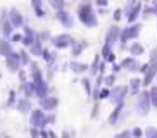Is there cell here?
Instances as JSON below:
<instances>
[{
  "label": "cell",
  "mask_w": 157,
  "mask_h": 138,
  "mask_svg": "<svg viewBox=\"0 0 157 138\" xmlns=\"http://www.w3.org/2000/svg\"><path fill=\"white\" fill-rule=\"evenodd\" d=\"M150 105L152 104H150V95H148V92H142L138 95V100H136V112L140 116H147Z\"/></svg>",
  "instance_id": "cell-4"
},
{
  "label": "cell",
  "mask_w": 157,
  "mask_h": 138,
  "mask_svg": "<svg viewBox=\"0 0 157 138\" xmlns=\"http://www.w3.org/2000/svg\"><path fill=\"white\" fill-rule=\"evenodd\" d=\"M111 95V90L109 88H100V92H98V100H104L107 97Z\"/></svg>",
  "instance_id": "cell-28"
},
{
  "label": "cell",
  "mask_w": 157,
  "mask_h": 138,
  "mask_svg": "<svg viewBox=\"0 0 157 138\" xmlns=\"http://www.w3.org/2000/svg\"><path fill=\"white\" fill-rule=\"evenodd\" d=\"M50 5H52V9L62 10L66 7V0H50Z\"/></svg>",
  "instance_id": "cell-23"
},
{
  "label": "cell",
  "mask_w": 157,
  "mask_h": 138,
  "mask_svg": "<svg viewBox=\"0 0 157 138\" xmlns=\"http://www.w3.org/2000/svg\"><path fill=\"white\" fill-rule=\"evenodd\" d=\"M81 85H83V88L86 90L88 95H92V81H90L88 78H83L81 79Z\"/></svg>",
  "instance_id": "cell-27"
},
{
  "label": "cell",
  "mask_w": 157,
  "mask_h": 138,
  "mask_svg": "<svg viewBox=\"0 0 157 138\" xmlns=\"http://www.w3.org/2000/svg\"><path fill=\"white\" fill-rule=\"evenodd\" d=\"M86 45H88L86 41H81V43H78V41H76V43L73 45V55H74V57L81 54V52H83V48H85Z\"/></svg>",
  "instance_id": "cell-22"
},
{
  "label": "cell",
  "mask_w": 157,
  "mask_h": 138,
  "mask_svg": "<svg viewBox=\"0 0 157 138\" xmlns=\"http://www.w3.org/2000/svg\"><path fill=\"white\" fill-rule=\"evenodd\" d=\"M5 66L10 73H17L21 69V60H19V54L17 52H10L7 57H5Z\"/></svg>",
  "instance_id": "cell-5"
},
{
  "label": "cell",
  "mask_w": 157,
  "mask_h": 138,
  "mask_svg": "<svg viewBox=\"0 0 157 138\" xmlns=\"http://www.w3.org/2000/svg\"><path fill=\"white\" fill-rule=\"evenodd\" d=\"M48 116L45 114V110L42 109H33L31 110V116H29V124L31 128H38V129H43L48 124Z\"/></svg>",
  "instance_id": "cell-2"
},
{
  "label": "cell",
  "mask_w": 157,
  "mask_h": 138,
  "mask_svg": "<svg viewBox=\"0 0 157 138\" xmlns=\"http://www.w3.org/2000/svg\"><path fill=\"white\" fill-rule=\"evenodd\" d=\"M121 17H123V10H121V9H116V10H114V21H121Z\"/></svg>",
  "instance_id": "cell-35"
},
{
  "label": "cell",
  "mask_w": 157,
  "mask_h": 138,
  "mask_svg": "<svg viewBox=\"0 0 157 138\" xmlns=\"http://www.w3.org/2000/svg\"><path fill=\"white\" fill-rule=\"evenodd\" d=\"M69 67H71V71H73V73L81 74V73H85V71L88 69V66H86V64H83V62H71Z\"/></svg>",
  "instance_id": "cell-17"
},
{
  "label": "cell",
  "mask_w": 157,
  "mask_h": 138,
  "mask_svg": "<svg viewBox=\"0 0 157 138\" xmlns=\"http://www.w3.org/2000/svg\"><path fill=\"white\" fill-rule=\"evenodd\" d=\"M128 92H129V88L128 86H124V85H123V86H114L111 90V100L114 102V104H121V102L124 100V97L128 95Z\"/></svg>",
  "instance_id": "cell-6"
},
{
  "label": "cell",
  "mask_w": 157,
  "mask_h": 138,
  "mask_svg": "<svg viewBox=\"0 0 157 138\" xmlns=\"http://www.w3.org/2000/svg\"><path fill=\"white\" fill-rule=\"evenodd\" d=\"M150 66H155L157 67V48L152 50V55H150Z\"/></svg>",
  "instance_id": "cell-32"
},
{
  "label": "cell",
  "mask_w": 157,
  "mask_h": 138,
  "mask_svg": "<svg viewBox=\"0 0 157 138\" xmlns=\"http://www.w3.org/2000/svg\"><path fill=\"white\" fill-rule=\"evenodd\" d=\"M50 41H52V45L56 47V48H69V47H73L74 43H76L74 38L71 36V35H66V33L57 35V36H52Z\"/></svg>",
  "instance_id": "cell-3"
},
{
  "label": "cell",
  "mask_w": 157,
  "mask_h": 138,
  "mask_svg": "<svg viewBox=\"0 0 157 138\" xmlns=\"http://www.w3.org/2000/svg\"><path fill=\"white\" fill-rule=\"evenodd\" d=\"M48 138H59V136H57V133L54 129H48Z\"/></svg>",
  "instance_id": "cell-41"
},
{
  "label": "cell",
  "mask_w": 157,
  "mask_h": 138,
  "mask_svg": "<svg viewBox=\"0 0 157 138\" xmlns=\"http://www.w3.org/2000/svg\"><path fill=\"white\" fill-rule=\"evenodd\" d=\"M0 138H12V136H9V135H2Z\"/></svg>",
  "instance_id": "cell-44"
},
{
  "label": "cell",
  "mask_w": 157,
  "mask_h": 138,
  "mask_svg": "<svg viewBox=\"0 0 157 138\" xmlns=\"http://www.w3.org/2000/svg\"><path fill=\"white\" fill-rule=\"evenodd\" d=\"M143 135H145L147 138H157V128L150 126V128H147L145 131H143Z\"/></svg>",
  "instance_id": "cell-25"
},
{
  "label": "cell",
  "mask_w": 157,
  "mask_h": 138,
  "mask_svg": "<svg viewBox=\"0 0 157 138\" xmlns=\"http://www.w3.org/2000/svg\"><path fill=\"white\" fill-rule=\"evenodd\" d=\"M31 5H33V9H35V10H36V9H42L43 0H31Z\"/></svg>",
  "instance_id": "cell-33"
},
{
  "label": "cell",
  "mask_w": 157,
  "mask_h": 138,
  "mask_svg": "<svg viewBox=\"0 0 157 138\" xmlns=\"http://www.w3.org/2000/svg\"><path fill=\"white\" fill-rule=\"evenodd\" d=\"M95 4H97L98 7H105V5L109 4V0H95Z\"/></svg>",
  "instance_id": "cell-39"
},
{
  "label": "cell",
  "mask_w": 157,
  "mask_h": 138,
  "mask_svg": "<svg viewBox=\"0 0 157 138\" xmlns=\"http://www.w3.org/2000/svg\"><path fill=\"white\" fill-rule=\"evenodd\" d=\"M143 136V129L142 128H133L131 129V138H142Z\"/></svg>",
  "instance_id": "cell-30"
},
{
  "label": "cell",
  "mask_w": 157,
  "mask_h": 138,
  "mask_svg": "<svg viewBox=\"0 0 157 138\" xmlns=\"http://www.w3.org/2000/svg\"><path fill=\"white\" fill-rule=\"evenodd\" d=\"M121 67L123 69H128V71H138V62H136V59L135 57H126L123 62H121Z\"/></svg>",
  "instance_id": "cell-14"
},
{
  "label": "cell",
  "mask_w": 157,
  "mask_h": 138,
  "mask_svg": "<svg viewBox=\"0 0 157 138\" xmlns=\"http://www.w3.org/2000/svg\"><path fill=\"white\" fill-rule=\"evenodd\" d=\"M16 109L21 112V114H28V112H31V100L29 98H24V97H21V98H17V102H16Z\"/></svg>",
  "instance_id": "cell-10"
},
{
  "label": "cell",
  "mask_w": 157,
  "mask_h": 138,
  "mask_svg": "<svg viewBox=\"0 0 157 138\" xmlns=\"http://www.w3.org/2000/svg\"><path fill=\"white\" fill-rule=\"evenodd\" d=\"M16 102H17V97H16V92L12 90V92L9 93V98H7V105H9V107H16Z\"/></svg>",
  "instance_id": "cell-26"
},
{
  "label": "cell",
  "mask_w": 157,
  "mask_h": 138,
  "mask_svg": "<svg viewBox=\"0 0 157 138\" xmlns=\"http://www.w3.org/2000/svg\"><path fill=\"white\" fill-rule=\"evenodd\" d=\"M155 76H157V74H155Z\"/></svg>",
  "instance_id": "cell-45"
},
{
  "label": "cell",
  "mask_w": 157,
  "mask_h": 138,
  "mask_svg": "<svg viewBox=\"0 0 157 138\" xmlns=\"http://www.w3.org/2000/svg\"><path fill=\"white\" fill-rule=\"evenodd\" d=\"M152 10H154V14H155V16H157V2H155V4H154V7H152Z\"/></svg>",
  "instance_id": "cell-43"
},
{
  "label": "cell",
  "mask_w": 157,
  "mask_h": 138,
  "mask_svg": "<svg viewBox=\"0 0 157 138\" xmlns=\"http://www.w3.org/2000/svg\"><path fill=\"white\" fill-rule=\"evenodd\" d=\"M40 138H48V129H40Z\"/></svg>",
  "instance_id": "cell-40"
},
{
  "label": "cell",
  "mask_w": 157,
  "mask_h": 138,
  "mask_svg": "<svg viewBox=\"0 0 157 138\" xmlns=\"http://www.w3.org/2000/svg\"><path fill=\"white\" fill-rule=\"evenodd\" d=\"M57 105H59L57 97L47 95V97H43V98H40V109L42 110H56Z\"/></svg>",
  "instance_id": "cell-7"
},
{
  "label": "cell",
  "mask_w": 157,
  "mask_h": 138,
  "mask_svg": "<svg viewBox=\"0 0 157 138\" xmlns=\"http://www.w3.org/2000/svg\"><path fill=\"white\" fill-rule=\"evenodd\" d=\"M119 33H121L119 28H117V26H112L111 29H109V33H107V36H105V43H107V45H109V47L114 45L116 41L119 40Z\"/></svg>",
  "instance_id": "cell-11"
},
{
  "label": "cell",
  "mask_w": 157,
  "mask_h": 138,
  "mask_svg": "<svg viewBox=\"0 0 157 138\" xmlns=\"http://www.w3.org/2000/svg\"><path fill=\"white\" fill-rule=\"evenodd\" d=\"M56 17L59 19V23L62 24V26H66V28H71L73 26V17H71V14L67 12V10H57V14H56Z\"/></svg>",
  "instance_id": "cell-9"
},
{
  "label": "cell",
  "mask_w": 157,
  "mask_h": 138,
  "mask_svg": "<svg viewBox=\"0 0 157 138\" xmlns=\"http://www.w3.org/2000/svg\"><path fill=\"white\" fill-rule=\"evenodd\" d=\"M43 52V47H42V41H35L31 47H29V55H35V57H40Z\"/></svg>",
  "instance_id": "cell-16"
},
{
  "label": "cell",
  "mask_w": 157,
  "mask_h": 138,
  "mask_svg": "<svg viewBox=\"0 0 157 138\" xmlns=\"http://www.w3.org/2000/svg\"><path fill=\"white\" fill-rule=\"evenodd\" d=\"M148 95H150V104L157 107V86L150 88V90H148Z\"/></svg>",
  "instance_id": "cell-24"
},
{
  "label": "cell",
  "mask_w": 157,
  "mask_h": 138,
  "mask_svg": "<svg viewBox=\"0 0 157 138\" xmlns=\"http://www.w3.org/2000/svg\"><path fill=\"white\" fill-rule=\"evenodd\" d=\"M129 52H131V57H136V55H142L143 54V47L140 45L138 41H135L129 45Z\"/></svg>",
  "instance_id": "cell-20"
},
{
  "label": "cell",
  "mask_w": 157,
  "mask_h": 138,
  "mask_svg": "<svg viewBox=\"0 0 157 138\" xmlns=\"http://www.w3.org/2000/svg\"><path fill=\"white\" fill-rule=\"evenodd\" d=\"M116 138H131V131L129 129H123L121 133L116 135Z\"/></svg>",
  "instance_id": "cell-31"
},
{
  "label": "cell",
  "mask_w": 157,
  "mask_h": 138,
  "mask_svg": "<svg viewBox=\"0 0 157 138\" xmlns=\"http://www.w3.org/2000/svg\"><path fill=\"white\" fill-rule=\"evenodd\" d=\"M123 109H124V104H123V102H121V104H116V109L112 110V114L109 116V124H111V126H114V124L119 121Z\"/></svg>",
  "instance_id": "cell-13"
},
{
  "label": "cell",
  "mask_w": 157,
  "mask_h": 138,
  "mask_svg": "<svg viewBox=\"0 0 157 138\" xmlns=\"http://www.w3.org/2000/svg\"><path fill=\"white\" fill-rule=\"evenodd\" d=\"M29 135H31V138H40V129H38V128H31V129H29Z\"/></svg>",
  "instance_id": "cell-34"
},
{
  "label": "cell",
  "mask_w": 157,
  "mask_h": 138,
  "mask_svg": "<svg viewBox=\"0 0 157 138\" xmlns=\"http://www.w3.org/2000/svg\"><path fill=\"white\" fill-rule=\"evenodd\" d=\"M140 86H142V79L138 78H133L131 81H129V92L133 93V95H138V90Z\"/></svg>",
  "instance_id": "cell-19"
},
{
  "label": "cell",
  "mask_w": 157,
  "mask_h": 138,
  "mask_svg": "<svg viewBox=\"0 0 157 138\" xmlns=\"http://www.w3.org/2000/svg\"><path fill=\"white\" fill-rule=\"evenodd\" d=\"M12 52V47H10V41H7L5 38H0V55H4V57H7V55Z\"/></svg>",
  "instance_id": "cell-15"
},
{
  "label": "cell",
  "mask_w": 157,
  "mask_h": 138,
  "mask_svg": "<svg viewBox=\"0 0 157 138\" xmlns=\"http://www.w3.org/2000/svg\"><path fill=\"white\" fill-rule=\"evenodd\" d=\"M119 69H121V66L114 64V66H112V74H116V73H119Z\"/></svg>",
  "instance_id": "cell-42"
},
{
  "label": "cell",
  "mask_w": 157,
  "mask_h": 138,
  "mask_svg": "<svg viewBox=\"0 0 157 138\" xmlns=\"http://www.w3.org/2000/svg\"><path fill=\"white\" fill-rule=\"evenodd\" d=\"M17 54H19V60H21V64H24V66H29V64H31V57H29V52L21 50V52H17Z\"/></svg>",
  "instance_id": "cell-21"
},
{
  "label": "cell",
  "mask_w": 157,
  "mask_h": 138,
  "mask_svg": "<svg viewBox=\"0 0 157 138\" xmlns=\"http://www.w3.org/2000/svg\"><path fill=\"white\" fill-rule=\"evenodd\" d=\"M73 135H74V133H69L67 129H64V131L60 133V138H73Z\"/></svg>",
  "instance_id": "cell-37"
},
{
  "label": "cell",
  "mask_w": 157,
  "mask_h": 138,
  "mask_svg": "<svg viewBox=\"0 0 157 138\" xmlns=\"http://www.w3.org/2000/svg\"><path fill=\"white\" fill-rule=\"evenodd\" d=\"M78 17H79V21L88 28L97 26V16L93 12L92 4H88V2H83V4L78 5Z\"/></svg>",
  "instance_id": "cell-1"
},
{
  "label": "cell",
  "mask_w": 157,
  "mask_h": 138,
  "mask_svg": "<svg viewBox=\"0 0 157 138\" xmlns=\"http://www.w3.org/2000/svg\"><path fill=\"white\" fill-rule=\"evenodd\" d=\"M21 40H23V35H10V41L16 43V41H21Z\"/></svg>",
  "instance_id": "cell-36"
},
{
  "label": "cell",
  "mask_w": 157,
  "mask_h": 138,
  "mask_svg": "<svg viewBox=\"0 0 157 138\" xmlns=\"http://www.w3.org/2000/svg\"><path fill=\"white\" fill-rule=\"evenodd\" d=\"M104 83H105L107 86H112V85L116 83V74H109V76H105V78H104Z\"/></svg>",
  "instance_id": "cell-29"
},
{
  "label": "cell",
  "mask_w": 157,
  "mask_h": 138,
  "mask_svg": "<svg viewBox=\"0 0 157 138\" xmlns=\"http://www.w3.org/2000/svg\"><path fill=\"white\" fill-rule=\"evenodd\" d=\"M7 19H9V23L12 24L14 28L23 26V23H24V21H23V14L19 12L17 9H10L9 10V17H7Z\"/></svg>",
  "instance_id": "cell-8"
},
{
  "label": "cell",
  "mask_w": 157,
  "mask_h": 138,
  "mask_svg": "<svg viewBox=\"0 0 157 138\" xmlns=\"http://www.w3.org/2000/svg\"><path fill=\"white\" fill-rule=\"evenodd\" d=\"M97 116H98V104H95V105H93V110H92V117L95 119Z\"/></svg>",
  "instance_id": "cell-38"
},
{
  "label": "cell",
  "mask_w": 157,
  "mask_h": 138,
  "mask_svg": "<svg viewBox=\"0 0 157 138\" xmlns=\"http://www.w3.org/2000/svg\"><path fill=\"white\" fill-rule=\"evenodd\" d=\"M155 74H157V67L155 66H148V69L143 73V81H142L143 86H148L152 83V79L155 78Z\"/></svg>",
  "instance_id": "cell-12"
},
{
  "label": "cell",
  "mask_w": 157,
  "mask_h": 138,
  "mask_svg": "<svg viewBox=\"0 0 157 138\" xmlns=\"http://www.w3.org/2000/svg\"><path fill=\"white\" fill-rule=\"evenodd\" d=\"M0 29L4 31L5 36H10V35H12V31H14V26L9 23V19H4V23L0 24Z\"/></svg>",
  "instance_id": "cell-18"
}]
</instances>
